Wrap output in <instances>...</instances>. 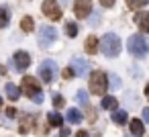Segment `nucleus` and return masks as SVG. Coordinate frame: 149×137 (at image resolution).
Masks as SVG:
<instances>
[{"label": "nucleus", "mask_w": 149, "mask_h": 137, "mask_svg": "<svg viewBox=\"0 0 149 137\" xmlns=\"http://www.w3.org/2000/svg\"><path fill=\"white\" fill-rule=\"evenodd\" d=\"M98 51H102L106 57H118V53H120V39H118V35L106 33V35L100 39Z\"/></svg>", "instance_id": "obj_1"}, {"label": "nucleus", "mask_w": 149, "mask_h": 137, "mask_svg": "<svg viewBox=\"0 0 149 137\" xmlns=\"http://www.w3.org/2000/svg\"><path fill=\"white\" fill-rule=\"evenodd\" d=\"M127 49L131 51V55L141 59V57H145L149 53V41L143 35H131L129 41H127Z\"/></svg>", "instance_id": "obj_2"}, {"label": "nucleus", "mask_w": 149, "mask_h": 137, "mask_svg": "<svg viewBox=\"0 0 149 137\" xmlns=\"http://www.w3.org/2000/svg\"><path fill=\"white\" fill-rule=\"evenodd\" d=\"M106 88H108V76H106L102 70L92 72V74H90V92L102 96V94L106 92Z\"/></svg>", "instance_id": "obj_3"}, {"label": "nucleus", "mask_w": 149, "mask_h": 137, "mask_svg": "<svg viewBox=\"0 0 149 137\" xmlns=\"http://www.w3.org/2000/svg\"><path fill=\"white\" fill-rule=\"evenodd\" d=\"M55 39H57V31H55L51 25H43V27H39V33H37V43H39V47L47 49L49 45L55 43Z\"/></svg>", "instance_id": "obj_4"}, {"label": "nucleus", "mask_w": 149, "mask_h": 137, "mask_svg": "<svg viewBox=\"0 0 149 137\" xmlns=\"http://www.w3.org/2000/svg\"><path fill=\"white\" fill-rule=\"evenodd\" d=\"M57 76V64L53 59H45L41 66H39V78L45 82V84H51Z\"/></svg>", "instance_id": "obj_5"}, {"label": "nucleus", "mask_w": 149, "mask_h": 137, "mask_svg": "<svg viewBox=\"0 0 149 137\" xmlns=\"http://www.w3.org/2000/svg\"><path fill=\"white\" fill-rule=\"evenodd\" d=\"M21 90H23L25 96L33 98L37 92H41V86H39V82H37L35 76H25V78L21 80Z\"/></svg>", "instance_id": "obj_6"}, {"label": "nucleus", "mask_w": 149, "mask_h": 137, "mask_svg": "<svg viewBox=\"0 0 149 137\" xmlns=\"http://www.w3.org/2000/svg\"><path fill=\"white\" fill-rule=\"evenodd\" d=\"M41 8H43V15L45 17H49L53 21H59L61 19V6L57 4V0H43Z\"/></svg>", "instance_id": "obj_7"}, {"label": "nucleus", "mask_w": 149, "mask_h": 137, "mask_svg": "<svg viewBox=\"0 0 149 137\" xmlns=\"http://www.w3.org/2000/svg\"><path fill=\"white\" fill-rule=\"evenodd\" d=\"M70 68H72V70H74V74H76V76H80V78H86V74L90 72V64H88L84 57H80V55L72 57Z\"/></svg>", "instance_id": "obj_8"}, {"label": "nucleus", "mask_w": 149, "mask_h": 137, "mask_svg": "<svg viewBox=\"0 0 149 137\" xmlns=\"http://www.w3.org/2000/svg\"><path fill=\"white\" fill-rule=\"evenodd\" d=\"M74 13L78 19H88L92 13V0H74Z\"/></svg>", "instance_id": "obj_9"}, {"label": "nucleus", "mask_w": 149, "mask_h": 137, "mask_svg": "<svg viewBox=\"0 0 149 137\" xmlns=\"http://www.w3.org/2000/svg\"><path fill=\"white\" fill-rule=\"evenodd\" d=\"M13 62H15V66H17V72H25L29 66H31V55L27 53V51H17L15 53V57H13Z\"/></svg>", "instance_id": "obj_10"}, {"label": "nucleus", "mask_w": 149, "mask_h": 137, "mask_svg": "<svg viewBox=\"0 0 149 137\" xmlns=\"http://www.w3.org/2000/svg\"><path fill=\"white\" fill-rule=\"evenodd\" d=\"M133 21H135V25L139 27L141 33H149V13H137Z\"/></svg>", "instance_id": "obj_11"}, {"label": "nucleus", "mask_w": 149, "mask_h": 137, "mask_svg": "<svg viewBox=\"0 0 149 137\" xmlns=\"http://www.w3.org/2000/svg\"><path fill=\"white\" fill-rule=\"evenodd\" d=\"M98 47H100V39L96 35H90L86 39V51L88 53H98Z\"/></svg>", "instance_id": "obj_12"}, {"label": "nucleus", "mask_w": 149, "mask_h": 137, "mask_svg": "<svg viewBox=\"0 0 149 137\" xmlns=\"http://www.w3.org/2000/svg\"><path fill=\"white\" fill-rule=\"evenodd\" d=\"M100 106H102L104 110H114V108L118 106V100H116L114 96H104V98L100 100Z\"/></svg>", "instance_id": "obj_13"}, {"label": "nucleus", "mask_w": 149, "mask_h": 137, "mask_svg": "<svg viewBox=\"0 0 149 137\" xmlns=\"http://www.w3.org/2000/svg\"><path fill=\"white\" fill-rule=\"evenodd\" d=\"M65 119L70 121V125H80L82 123V113L78 108H70L68 115H65Z\"/></svg>", "instance_id": "obj_14"}, {"label": "nucleus", "mask_w": 149, "mask_h": 137, "mask_svg": "<svg viewBox=\"0 0 149 137\" xmlns=\"http://www.w3.org/2000/svg\"><path fill=\"white\" fill-rule=\"evenodd\" d=\"M112 123L125 125V123H127V110H116V108H114V113H112Z\"/></svg>", "instance_id": "obj_15"}, {"label": "nucleus", "mask_w": 149, "mask_h": 137, "mask_svg": "<svg viewBox=\"0 0 149 137\" xmlns=\"http://www.w3.org/2000/svg\"><path fill=\"white\" fill-rule=\"evenodd\" d=\"M47 117H49V123H51L53 127H61V125H63V117H61L57 110H51Z\"/></svg>", "instance_id": "obj_16"}, {"label": "nucleus", "mask_w": 149, "mask_h": 137, "mask_svg": "<svg viewBox=\"0 0 149 137\" xmlns=\"http://www.w3.org/2000/svg\"><path fill=\"white\" fill-rule=\"evenodd\" d=\"M131 133H133L135 137H141V135H143V123H141L139 119H133V121H131Z\"/></svg>", "instance_id": "obj_17"}, {"label": "nucleus", "mask_w": 149, "mask_h": 137, "mask_svg": "<svg viewBox=\"0 0 149 137\" xmlns=\"http://www.w3.org/2000/svg\"><path fill=\"white\" fill-rule=\"evenodd\" d=\"M125 2H127V6H129L131 10H139V8H143V6L149 2V0H125Z\"/></svg>", "instance_id": "obj_18"}, {"label": "nucleus", "mask_w": 149, "mask_h": 137, "mask_svg": "<svg viewBox=\"0 0 149 137\" xmlns=\"http://www.w3.org/2000/svg\"><path fill=\"white\" fill-rule=\"evenodd\" d=\"M21 29H23L25 33H31V31L35 29V23H33V19H31V17H25V19L21 21Z\"/></svg>", "instance_id": "obj_19"}, {"label": "nucleus", "mask_w": 149, "mask_h": 137, "mask_svg": "<svg viewBox=\"0 0 149 137\" xmlns=\"http://www.w3.org/2000/svg\"><path fill=\"white\" fill-rule=\"evenodd\" d=\"M6 94H8V98H10V100H19L21 90H19L15 84H6Z\"/></svg>", "instance_id": "obj_20"}, {"label": "nucleus", "mask_w": 149, "mask_h": 137, "mask_svg": "<svg viewBox=\"0 0 149 137\" xmlns=\"http://www.w3.org/2000/svg\"><path fill=\"white\" fill-rule=\"evenodd\" d=\"M31 127H35V119L31 117V115H25V119H23V127H21V131L23 133H29V129Z\"/></svg>", "instance_id": "obj_21"}, {"label": "nucleus", "mask_w": 149, "mask_h": 137, "mask_svg": "<svg viewBox=\"0 0 149 137\" xmlns=\"http://www.w3.org/2000/svg\"><path fill=\"white\" fill-rule=\"evenodd\" d=\"M76 98H78V102H80V104H84V106H88V102H90V94H88L84 88H82V90H78Z\"/></svg>", "instance_id": "obj_22"}, {"label": "nucleus", "mask_w": 149, "mask_h": 137, "mask_svg": "<svg viewBox=\"0 0 149 137\" xmlns=\"http://www.w3.org/2000/svg\"><path fill=\"white\" fill-rule=\"evenodd\" d=\"M8 23H10V19H8V10L0 6V29L8 27Z\"/></svg>", "instance_id": "obj_23"}, {"label": "nucleus", "mask_w": 149, "mask_h": 137, "mask_svg": "<svg viewBox=\"0 0 149 137\" xmlns=\"http://www.w3.org/2000/svg\"><path fill=\"white\" fill-rule=\"evenodd\" d=\"M65 35H68L70 39H74V37L78 35V25H76V23H68V25H65Z\"/></svg>", "instance_id": "obj_24"}, {"label": "nucleus", "mask_w": 149, "mask_h": 137, "mask_svg": "<svg viewBox=\"0 0 149 137\" xmlns=\"http://www.w3.org/2000/svg\"><path fill=\"white\" fill-rule=\"evenodd\" d=\"M125 102H127L131 108H135V106H137V102H139V100H137V94H133V92H127V94H125Z\"/></svg>", "instance_id": "obj_25"}, {"label": "nucleus", "mask_w": 149, "mask_h": 137, "mask_svg": "<svg viewBox=\"0 0 149 137\" xmlns=\"http://www.w3.org/2000/svg\"><path fill=\"white\" fill-rule=\"evenodd\" d=\"M108 82H110V84H108L110 88H114V90L120 88V78H118L116 74H110V76H108Z\"/></svg>", "instance_id": "obj_26"}, {"label": "nucleus", "mask_w": 149, "mask_h": 137, "mask_svg": "<svg viewBox=\"0 0 149 137\" xmlns=\"http://www.w3.org/2000/svg\"><path fill=\"white\" fill-rule=\"evenodd\" d=\"M90 27H98V23H100V13H90Z\"/></svg>", "instance_id": "obj_27"}, {"label": "nucleus", "mask_w": 149, "mask_h": 137, "mask_svg": "<svg viewBox=\"0 0 149 137\" xmlns=\"http://www.w3.org/2000/svg\"><path fill=\"white\" fill-rule=\"evenodd\" d=\"M53 106H55V108H61V106H63V96L57 94V92L53 94Z\"/></svg>", "instance_id": "obj_28"}, {"label": "nucleus", "mask_w": 149, "mask_h": 137, "mask_svg": "<svg viewBox=\"0 0 149 137\" xmlns=\"http://www.w3.org/2000/svg\"><path fill=\"white\" fill-rule=\"evenodd\" d=\"M43 98H45V96H43V92H37V94H35L31 100H33L35 104H41V102H43Z\"/></svg>", "instance_id": "obj_29"}, {"label": "nucleus", "mask_w": 149, "mask_h": 137, "mask_svg": "<svg viewBox=\"0 0 149 137\" xmlns=\"http://www.w3.org/2000/svg\"><path fill=\"white\" fill-rule=\"evenodd\" d=\"M100 4H102L104 8H112V6H114V0H100Z\"/></svg>", "instance_id": "obj_30"}, {"label": "nucleus", "mask_w": 149, "mask_h": 137, "mask_svg": "<svg viewBox=\"0 0 149 137\" xmlns=\"http://www.w3.org/2000/svg\"><path fill=\"white\" fill-rule=\"evenodd\" d=\"M63 76H65V78H72V76H76V74H74V70H72V68H68V70L63 72Z\"/></svg>", "instance_id": "obj_31"}, {"label": "nucleus", "mask_w": 149, "mask_h": 137, "mask_svg": "<svg viewBox=\"0 0 149 137\" xmlns=\"http://www.w3.org/2000/svg\"><path fill=\"white\" fill-rule=\"evenodd\" d=\"M143 119H145V123H149V106L143 108Z\"/></svg>", "instance_id": "obj_32"}, {"label": "nucleus", "mask_w": 149, "mask_h": 137, "mask_svg": "<svg viewBox=\"0 0 149 137\" xmlns=\"http://www.w3.org/2000/svg\"><path fill=\"white\" fill-rule=\"evenodd\" d=\"M6 115H8V117H15V115H17V110H15V108H8V110H6Z\"/></svg>", "instance_id": "obj_33"}, {"label": "nucleus", "mask_w": 149, "mask_h": 137, "mask_svg": "<svg viewBox=\"0 0 149 137\" xmlns=\"http://www.w3.org/2000/svg\"><path fill=\"white\" fill-rule=\"evenodd\" d=\"M70 135V129H61V137H68Z\"/></svg>", "instance_id": "obj_34"}, {"label": "nucleus", "mask_w": 149, "mask_h": 137, "mask_svg": "<svg viewBox=\"0 0 149 137\" xmlns=\"http://www.w3.org/2000/svg\"><path fill=\"white\" fill-rule=\"evenodd\" d=\"M78 137H88V133L86 131H78Z\"/></svg>", "instance_id": "obj_35"}, {"label": "nucleus", "mask_w": 149, "mask_h": 137, "mask_svg": "<svg viewBox=\"0 0 149 137\" xmlns=\"http://www.w3.org/2000/svg\"><path fill=\"white\" fill-rule=\"evenodd\" d=\"M145 94H147V96H149V84H147V86H145Z\"/></svg>", "instance_id": "obj_36"}, {"label": "nucleus", "mask_w": 149, "mask_h": 137, "mask_svg": "<svg viewBox=\"0 0 149 137\" xmlns=\"http://www.w3.org/2000/svg\"><path fill=\"white\" fill-rule=\"evenodd\" d=\"M125 137H135V135H125Z\"/></svg>", "instance_id": "obj_37"}, {"label": "nucleus", "mask_w": 149, "mask_h": 137, "mask_svg": "<svg viewBox=\"0 0 149 137\" xmlns=\"http://www.w3.org/2000/svg\"><path fill=\"white\" fill-rule=\"evenodd\" d=\"M0 106H2V98H0Z\"/></svg>", "instance_id": "obj_38"}]
</instances>
